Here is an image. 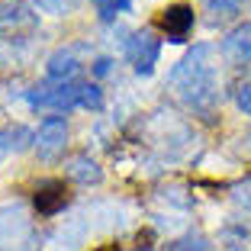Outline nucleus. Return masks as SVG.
<instances>
[{
    "mask_svg": "<svg viewBox=\"0 0 251 251\" xmlns=\"http://www.w3.org/2000/svg\"><path fill=\"white\" fill-rule=\"evenodd\" d=\"M168 84L190 110H213V106L219 103V65H216V49L206 45V42L193 45L190 52L171 68Z\"/></svg>",
    "mask_w": 251,
    "mask_h": 251,
    "instance_id": "f257e3e1",
    "label": "nucleus"
},
{
    "mask_svg": "<svg viewBox=\"0 0 251 251\" xmlns=\"http://www.w3.org/2000/svg\"><path fill=\"white\" fill-rule=\"evenodd\" d=\"M26 100L36 110H100L103 106V90L87 81H68L55 84L45 81L26 90Z\"/></svg>",
    "mask_w": 251,
    "mask_h": 251,
    "instance_id": "f03ea898",
    "label": "nucleus"
},
{
    "mask_svg": "<svg viewBox=\"0 0 251 251\" xmlns=\"http://www.w3.org/2000/svg\"><path fill=\"white\" fill-rule=\"evenodd\" d=\"M123 52H126V61L132 65V71L148 77L158 65V55H161V39L151 29L129 32V39H123Z\"/></svg>",
    "mask_w": 251,
    "mask_h": 251,
    "instance_id": "7ed1b4c3",
    "label": "nucleus"
},
{
    "mask_svg": "<svg viewBox=\"0 0 251 251\" xmlns=\"http://www.w3.org/2000/svg\"><path fill=\"white\" fill-rule=\"evenodd\" d=\"M68 145V119L65 116H45L36 132V151L42 161H55Z\"/></svg>",
    "mask_w": 251,
    "mask_h": 251,
    "instance_id": "20e7f679",
    "label": "nucleus"
},
{
    "mask_svg": "<svg viewBox=\"0 0 251 251\" xmlns=\"http://www.w3.org/2000/svg\"><path fill=\"white\" fill-rule=\"evenodd\" d=\"M84 52H90V45H65V49H58V52L49 58V65H45L49 81H55V84L77 81V74H81V68H84V61H81Z\"/></svg>",
    "mask_w": 251,
    "mask_h": 251,
    "instance_id": "39448f33",
    "label": "nucleus"
},
{
    "mask_svg": "<svg viewBox=\"0 0 251 251\" xmlns=\"http://www.w3.org/2000/svg\"><path fill=\"white\" fill-rule=\"evenodd\" d=\"M193 23H197V16H193L190 3H171L155 16V26L168 36V42H184L190 36Z\"/></svg>",
    "mask_w": 251,
    "mask_h": 251,
    "instance_id": "423d86ee",
    "label": "nucleus"
},
{
    "mask_svg": "<svg viewBox=\"0 0 251 251\" xmlns=\"http://www.w3.org/2000/svg\"><path fill=\"white\" fill-rule=\"evenodd\" d=\"M219 52L229 65H251V23H238L219 42Z\"/></svg>",
    "mask_w": 251,
    "mask_h": 251,
    "instance_id": "0eeeda50",
    "label": "nucleus"
},
{
    "mask_svg": "<svg viewBox=\"0 0 251 251\" xmlns=\"http://www.w3.org/2000/svg\"><path fill=\"white\" fill-rule=\"evenodd\" d=\"M36 209H39V216H55L61 206L68 203V184L65 180H58V177H49V180H39V187H36Z\"/></svg>",
    "mask_w": 251,
    "mask_h": 251,
    "instance_id": "6e6552de",
    "label": "nucleus"
},
{
    "mask_svg": "<svg viewBox=\"0 0 251 251\" xmlns=\"http://www.w3.org/2000/svg\"><path fill=\"white\" fill-rule=\"evenodd\" d=\"M29 145H36V132H29L26 126H7L0 129V161L7 155H20Z\"/></svg>",
    "mask_w": 251,
    "mask_h": 251,
    "instance_id": "1a4fd4ad",
    "label": "nucleus"
},
{
    "mask_svg": "<svg viewBox=\"0 0 251 251\" xmlns=\"http://www.w3.org/2000/svg\"><path fill=\"white\" fill-rule=\"evenodd\" d=\"M65 174L71 180H77V184H84V187L100 184V180H103V168H100L90 155H74L71 161L65 164Z\"/></svg>",
    "mask_w": 251,
    "mask_h": 251,
    "instance_id": "9d476101",
    "label": "nucleus"
},
{
    "mask_svg": "<svg viewBox=\"0 0 251 251\" xmlns=\"http://www.w3.org/2000/svg\"><path fill=\"white\" fill-rule=\"evenodd\" d=\"M36 16L23 7L20 0H0V26L3 29H23V26H32Z\"/></svg>",
    "mask_w": 251,
    "mask_h": 251,
    "instance_id": "9b49d317",
    "label": "nucleus"
},
{
    "mask_svg": "<svg viewBox=\"0 0 251 251\" xmlns=\"http://www.w3.org/2000/svg\"><path fill=\"white\" fill-rule=\"evenodd\" d=\"M168 251H209V242L200 232H187L184 238H177V242H171Z\"/></svg>",
    "mask_w": 251,
    "mask_h": 251,
    "instance_id": "f8f14e48",
    "label": "nucleus"
},
{
    "mask_svg": "<svg viewBox=\"0 0 251 251\" xmlns=\"http://www.w3.org/2000/svg\"><path fill=\"white\" fill-rule=\"evenodd\" d=\"M235 106L245 113V116H251V77H245V81L235 87Z\"/></svg>",
    "mask_w": 251,
    "mask_h": 251,
    "instance_id": "ddd939ff",
    "label": "nucleus"
},
{
    "mask_svg": "<svg viewBox=\"0 0 251 251\" xmlns=\"http://www.w3.org/2000/svg\"><path fill=\"white\" fill-rule=\"evenodd\" d=\"M42 13H52V16H61V13H68L71 10V3L74 0H32Z\"/></svg>",
    "mask_w": 251,
    "mask_h": 251,
    "instance_id": "4468645a",
    "label": "nucleus"
},
{
    "mask_svg": "<svg viewBox=\"0 0 251 251\" xmlns=\"http://www.w3.org/2000/svg\"><path fill=\"white\" fill-rule=\"evenodd\" d=\"M90 3L97 7V16H100L103 23H113V20H116V13H119V10H116V0H90Z\"/></svg>",
    "mask_w": 251,
    "mask_h": 251,
    "instance_id": "2eb2a0df",
    "label": "nucleus"
},
{
    "mask_svg": "<svg viewBox=\"0 0 251 251\" xmlns=\"http://www.w3.org/2000/svg\"><path fill=\"white\" fill-rule=\"evenodd\" d=\"M110 71H113V58H106V55L94 58V68H90V74H94V77H106Z\"/></svg>",
    "mask_w": 251,
    "mask_h": 251,
    "instance_id": "dca6fc26",
    "label": "nucleus"
},
{
    "mask_svg": "<svg viewBox=\"0 0 251 251\" xmlns=\"http://www.w3.org/2000/svg\"><path fill=\"white\" fill-rule=\"evenodd\" d=\"M235 200H238V203H245V206H251V180H245V184L235 187Z\"/></svg>",
    "mask_w": 251,
    "mask_h": 251,
    "instance_id": "f3484780",
    "label": "nucleus"
},
{
    "mask_svg": "<svg viewBox=\"0 0 251 251\" xmlns=\"http://www.w3.org/2000/svg\"><path fill=\"white\" fill-rule=\"evenodd\" d=\"M129 7H132V0H116V10H119V13H129Z\"/></svg>",
    "mask_w": 251,
    "mask_h": 251,
    "instance_id": "a211bd4d",
    "label": "nucleus"
},
{
    "mask_svg": "<svg viewBox=\"0 0 251 251\" xmlns=\"http://www.w3.org/2000/svg\"><path fill=\"white\" fill-rule=\"evenodd\" d=\"M226 251H248V248H242V245H232V248H226Z\"/></svg>",
    "mask_w": 251,
    "mask_h": 251,
    "instance_id": "6ab92c4d",
    "label": "nucleus"
},
{
    "mask_svg": "<svg viewBox=\"0 0 251 251\" xmlns=\"http://www.w3.org/2000/svg\"><path fill=\"white\" fill-rule=\"evenodd\" d=\"M97 251H116V248H113V245H103V248H97Z\"/></svg>",
    "mask_w": 251,
    "mask_h": 251,
    "instance_id": "aec40b11",
    "label": "nucleus"
},
{
    "mask_svg": "<svg viewBox=\"0 0 251 251\" xmlns=\"http://www.w3.org/2000/svg\"><path fill=\"white\" fill-rule=\"evenodd\" d=\"M142 251H148V248H142Z\"/></svg>",
    "mask_w": 251,
    "mask_h": 251,
    "instance_id": "412c9836",
    "label": "nucleus"
}]
</instances>
